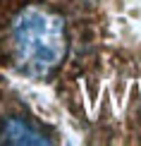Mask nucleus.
<instances>
[{
    "mask_svg": "<svg viewBox=\"0 0 141 146\" xmlns=\"http://www.w3.org/2000/svg\"><path fill=\"white\" fill-rule=\"evenodd\" d=\"M70 31L62 15L43 5H29L10 29V58L24 77L46 79L67 58Z\"/></svg>",
    "mask_w": 141,
    "mask_h": 146,
    "instance_id": "obj_1",
    "label": "nucleus"
},
{
    "mask_svg": "<svg viewBox=\"0 0 141 146\" xmlns=\"http://www.w3.org/2000/svg\"><path fill=\"white\" fill-rule=\"evenodd\" d=\"M0 141H7V144H50L53 139L38 125H34L29 117L10 115L0 125Z\"/></svg>",
    "mask_w": 141,
    "mask_h": 146,
    "instance_id": "obj_2",
    "label": "nucleus"
}]
</instances>
